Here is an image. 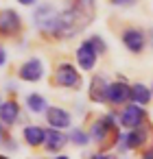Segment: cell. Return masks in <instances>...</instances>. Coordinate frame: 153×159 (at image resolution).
I'll use <instances>...</instances> for the list:
<instances>
[{
	"mask_svg": "<svg viewBox=\"0 0 153 159\" xmlns=\"http://www.w3.org/2000/svg\"><path fill=\"white\" fill-rule=\"evenodd\" d=\"M57 16H59V9L55 5L40 2V5H35V11H33V24L42 35L55 37L57 35Z\"/></svg>",
	"mask_w": 153,
	"mask_h": 159,
	"instance_id": "6da1fadb",
	"label": "cell"
},
{
	"mask_svg": "<svg viewBox=\"0 0 153 159\" xmlns=\"http://www.w3.org/2000/svg\"><path fill=\"white\" fill-rule=\"evenodd\" d=\"M146 124V111L140 105H127L120 113V126L125 129H142Z\"/></svg>",
	"mask_w": 153,
	"mask_h": 159,
	"instance_id": "8992f818",
	"label": "cell"
},
{
	"mask_svg": "<svg viewBox=\"0 0 153 159\" xmlns=\"http://www.w3.org/2000/svg\"><path fill=\"white\" fill-rule=\"evenodd\" d=\"M0 102H2V94H0Z\"/></svg>",
	"mask_w": 153,
	"mask_h": 159,
	"instance_id": "83f0119b",
	"label": "cell"
},
{
	"mask_svg": "<svg viewBox=\"0 0 153 159\" xmlns=\"http://www.w3.org/2000/svg\"><path fill=\"white\" fill-rule=\"evenodd\" d=\"M105 89H107V81H105V76L94 74L92 81H90V89H88L90 100H92V102H105Z\"/></svg>",
	"mask_w": 153,
	"mask_h": 159,
	"instance_id": "4fadbf2b",
	"label": "cell"
},
{
	"mask_svg": "<svg viewBox=\"0 0 153 159\" xmlns=\"http://www.w3.org/2000/svg\"><path fill=\"white\" fill-rule=\"evenodd\" d=\"M142 159H153V155H151V148H146V150H144V155H142Z\"/></svg>",
	"mask_w": 153,
	"mask_h": 159,
	"instance_id": "cb8c5ba5",
	"label": "cell"
},
{
	"mask_svg": "<svg viewBox=\"0 0 153 159\" xmlns=\"http://www.w3.org/2000/svg\"><path fill=\"white\" fill-rule=\"evenodd\" d=\"M77 63H79V68L81 70H94V66H96V59H98V55H96V50L90 46V42L85 39V42H81L79 44V48H77Z\"/></svg>",
	"mask_w": 153,
	"mask_h": 159,
	"instance_id": "8fae6325",
	"label": "cell"
},
{
	"mask_svg": "<svg viewBox=\"0 0 153 159\" xmlns=\"http://www.w3.org/2000/svg\"><path fill=\"white\" fill-rule=\"evenodd\" d=\"M129 100H133V105L146 107L151 102V89H149V85H144V83L131 85L129 87Z\"/></svg>",
	"mask_w": 153,
	"mask_h": 159,
	"instance_id": "5bb4252c",
	"label": "cell"
},
{
	"mask_svg": "<svg viewBox=\"0 0 153 159\" xmlns=\"http://www.w3.org/2000/svg\"><path fill=\"white\" fill-rule=\"evenodd\" d=\"M55 85H59L64 89H79L81 87V74H79L77 66H72L70 61H61L55 70Z\"/></svg>",
	"mask_w": 153,
	"mask_h": 159,
	"instance_id": "3957f363",
	"label": "cell"
},
{
	"mask_svg": "<svg viewBox=\"0 0 153 159\" xmlns=\"http://www.w3.org/2000/svg\"><path fill=\"white\" fill-rule=\"evenodd\" d=\"M5 63H7V50H5L2 46H0V68H2Z\"/></svg>",
	"mask_w": 153,
	"mask_h": 159,
	"instance_id": "44dd1931",
	"label": "cell"
},
{
	"mask_svg": "<svg viewBox=\"0 0 153 159\" xmlns=\"http://www.w3.org/2000/svg\"><path fill=\"white\" fill-rule=\"evenodd\" d=\"M0 159H9V157H7V155H0Z\"/></svg>",
	"mask_w": 153,
	"mask_h": 159,
	"instance_id": "484cf974",
	"label": "cell"
},
{
	"mask_svg": "<svg viewBox=\"0 0 153 159\" xmlns=\"http://www.w3.org/2000/svg\"><path fill=\"white\" fill-rule=\"evenodd\" d=\"M55 159H70V157H66V155H57Z\"/></svg>",
	"mask_w": 153,
	"mask_h": 159,
	"instance_id": "d4e9b609",
	"label": "cell"
},
{
	"mask_svg": "<svg viewBox=\"0 0 153 159\" xmlns=\"http://www.w3.org/2000/svg\"><path fill=\"white\" fill-rule=\"evenodd\" d=\"M120 39L125 44V48L131 52V55H140L146 46V33L142 29H136V26H129L120 33Z\"/></svg>",
	"mask_w": 153,
	"mask_h": 159,
	"instance_id": "5b68a950",
	"label": "cell"
},
{
	"mask_svg": "<svg viewBox=\"0 0 153 159\" xmlns=\"http://www.w3.org/2000/svg\"><path fill=\"white\" fill-rule=\"evenodd\" d=\"M16 2H20V5H24V7H35L37 0H16Z\"/></svg>",
	"mask_w": 153,
	"mask_h": 159,
	"instance_id": "7402d4cb",
	"label": "cell"
},
{
	"mask_svg": "<svg viewBox=\"0 0 153 159\" xmlns=\"http://www.w3.org/2000/svg\"><path fill=\"white\" fill-rule=\"evenodd\" d=\"M109 2H112L114 7H133L138 0H109Z\"/></svg>",
	"mask_w": 153,
	"mask_h": 159,
	"instance_id": "ffe728a7",
	"label": "cell"
},
{
	"mask_svg": "<svg viewBox=\"0 0 153 159\" xmlns=\"http://www.w3.org/2000/svg\"><path fill=\"white\" fill-rule=\"evenodd\" d=\"M0 137H2V124H0Z\"/></svg>",
	"mask_w": 153,
	"mask_h": 159,
	"instance_id": "4316f807",
	"label": "cell"
},
{
	"mask_svg": "<svg viewBox=\"0 0 153 159\" xmlns=\"http://www.w3.org/2000/svg\"><path fill=\"white\" fill-rule=\"evenodd\" d=\"M22 137H24V142L29 144V146H44V139H46V131L42 129V126H37V124H29V126H24V131H22Z\"/></svg>",
	"mask_w": 153,
	"mask_h": 159,
	"instance_id": "9a60e30c",
	"label": "cell"
},
{
	"mask_svg": "<svg viewBox=\"0 0 153 159\" xmlns=\"http://www.w3.org/2000/svg\"><path fill=\"white\" fill-rule=\"evenodd\" d=\"M18 76H20V81H26V83L42 81V76H44V63H42V59L40 57H29L18 68Z\"/></svg>",
	"mask_w": 153,
	"mask_h": 159,
	"instance_id": "ba28073f",
	"label": "cell"
},
{
	"mask_svg": "<svg viewBox=\"0 0 153 159\" xmlns=\"http://www.w3.org/2000/svg\"><path fill=\"white\" fill-rule=\"evenodd\" d=\"M146 139H149V133H146V129L142 126V129H129L127 133H118V137H116V142H118V150L120 152H127V150H133V148H140V146H144L146 144Z\"/></svg>",
	"mask_w": 153,
	"mask_h": 159,
	"instance_id": "277c9868",
	"label": "cell"
},
{
	"mask_svg": "<svg viewBox=\"0 0 153 159\" xmlns=\"http://www.w3.org/2000/svg\"><path fill=\"white\" fill-rule=\"evenodd\" d=\"M66 135L61 133V131H57V129H48L46 131V139H44V146H46V150L48 152H59L64 146H66Z\"/></svg>",
	"mask_w": 153,
	"mask_h": 159,
	"instance_id": "2e32d148",
	"label": "cell"
},
{
	"mask_svg": "<svg viewBox=\"0 0 153 159\" xmlns=\"http://www.w3.org/2000/svg\"><path fill=\"white\" fill-rule=\"evenodd\" d=\"M20 118V105L16 100H2L0 102V122L5 126H13Z\"/></svg>",
	"mask_w": 153,
	"mask_h": 159,
	"instance_id": "7c38bea8",
	"label": "cell"
},
{
	"mask_svg": "<svg viewBox=\"0 0 153 159\" xmlns=\"http://www.w3.org/2000/svg\"><path fill=\"white\" fill-rule=\"evenodd\" d=\"M66 139L72 142V144H77V146H85V144H90V135H88L83 129H70V133L66 135Z\"/></svg>",
	"mask_w": 153,
	"mask_h": 159,
	"instance_id": "ac0fdd59",
	"label": "cell"
},
{
	"mask_svg": "<svg viewBox=\"0 0 153 159\" xmlns=\"http://www.w3.org/2000/svg\"><path fill=\"white\" fill-rule=\"evenodd\" d=\"M44 113H46V122L50 124V129L61 131V129H70V124H72V116H70L64 107L50 105V107H46Z\"/></svg>",
	"mask_w": 153,
	"mask_h": 159,
	"instance_id": "30bf717a",
	"label": "cell"
},
{
	"mask_svg": "<svg viewBox=\"0 0 153 159\" xmlns=\"http://www.w3.org/2000/svg\"><path fill=\"white\" fill-rule=\"evenodd\" d=\"M22 31V18L16 9H2L0 11V35L13 37Z\"/></svg>",
	"mask_w": 153,
	"mask_h": 159,
	"instance_id": "52a82bcc",
	"label": "cell"
},
{
	"mask_svg": "<svg viewBox=\"0 0 153 159\" xmlns=\"http://www.w3.org/2000/svg\"><path fill=\"white\" fill-rule=\"evenodd\" d=\"M88 42H90V46L96 50V55H103V52L107 50V44L103 42V37H101V35H92Z\"/></svg>",
	"mask_w": 153,
	"mask_h": 159,
	"instance_id": "d6986e66",
	"label": "cell"
},
{
	"mask_svg": "<svg viewBox=\"0 0 153 159\" xmlns=\"http://www.w3.org/2000/svg\"><path fill=\"white\" fill-rule=\"evenodd\" d=\"M90 159H116V157H112V155H94Z\"/></svg>",
	"mask_w": 153,
	"mask_h": 159,
	"instance_id": "603a6c76",
	"label": "cell"
},
{
	"mask_svg": "<svg viewBox=\"0 0 153 159\" xmlns=\"http://www.w3.org/2000/svg\"><path fill=\"white\" fill-rule=\"evenodd\" d=\"M129 87L125 79H118L116 83H107V89H105V100L112 102V105H125L129 100Z\"/></svg>",
	"mask_w": 153,
	"mask_h": 159,
	"instance_id": "9c48e42d",
	"label": "cell"
},
{
	"mask_svg": "<svg viewBox=\"0 0 153 159\" xmlns=\"http://www.w3.org/2000/svg\"><path fill=\"white\" fill-rule=\"evenodd\" d=\"M46 107H48V102H46L44 96H40V94H29L26 96V109L31 113H44Z\"/></svg>",
	"mask_w": 153,
	"mask_h": 159,
	"instance_id": "e0dca14e",
	"label": "cell"
},
{
	"mask_svg": "<svg viewBox=\"0 0 153 159\" xmlns=\"http://www.w3.org/2000/svg\"><path fill=\"white\" fill-rule=\"evenodd\" d=\"M88 135H90V139H94L96 144H101L103 148H107V146L112 144L109 139H116V137H118V124H116L114 116L107 113V116L96 118Z\"/></svg>",
	"mask_w": 153,
	"mask_h": 159,
	"instance_id": "7a4b0ae2",
	"label": "cell"
}]
</instances>
